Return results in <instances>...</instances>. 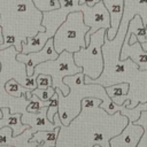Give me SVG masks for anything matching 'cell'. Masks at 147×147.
<instances>
[{
    "mask_svg": "<svg viewBox=\"0 0 147 147\" xmlns=\"http://www.w3.org/2000/svg\"><path fill=\"white\" fill-rule=\"evenodd\" d=\"M32 2L36 6V8L39 9L40 11L53 10V9H57L60 7L59 0H32Z\"/></svg>",
    "mask_w": 147,
    "mask_h": 147,
    "instance_id": "obj_19",
    "label": "cell"
},
{
    "mask_svg": "<svg viewBox=\"0 0 147 147\" xmlns=\"http://www.w3.org/2000/svg\"><path fill=\"white\" fill-rule=\"evenodd\" d=\"M130 34L126 33L121 47V53H119V60L124 61L126 59H131L133 63H136L141 71L147 70V51L142 49L141 42L137 40L133 44H129Z\"/></svg>",
    "mask_w": 147,
    "mask_h": 147,
    "instance_id": "obj_11",
    "label": "cell"
},
{
    "mask_svg": "<svg viewBox=\"0 0 147 147\" xmlns=\"http://www.w3.org/2000/svg\"><path fill=\"white\" fill-rule=\"evenodd\" d=\"M90 30L84 23L83 13L80 10L68 14L64 22L56 29L53 36L54 48L57 53L68 51L70 53L77 52L82 47H86L85 34Z\"/></svg>",
    "mask_w": 147,
    "mask_h": 147,
    "instance_id": "obj_4",
    "label": "cell"
},
{
    "mask_svg": "<svg viewBox=\"0 0 147 147\" xmlns=\"http://www.w3.org/2000/svg\"><path fill=\"white\" fill-rule=\"evenodd\" d=\"M0 39H3V36H2V29L0 26Z\"/></svg>",
    "mask_w": 147,
    "mask_h": 147,
    "instance_id": "obj_24",
    "label": "cell"
},
{
    "mask_svg": "<svg viewBox=\"0 0 147 147\" xmlns=\"http://www.w3.org/2000/svg\"><path fill=\"white\" fill-rule=\"evenodd\" d=\"M106 8L110 14V28L107 29V38L114 39L118 31L123 11H124V0H102Z\"/></svg>",
    "mask_w": 147,
    "mask_h": 147,
    "instance_id": "obj_13",
    "label": "cell"
},
{
    "mask_svg": "<svg viewBox=\"0 0 147 147\" xmlns=\"http://www.w3.org/2000/svg\"><path fill=\"white\" fill-rule=\"evenodd\" d=\"M42 11L36 8L32 0H0V26L3 42L0 49L14 45L22 52V41L39 31H45L41 24Z\"/></svg>",
    "mask_w": 147,
    "mask_h": 147,
    "instance_id": "obj_2",
    "label": "cell"
},
{
    "mask_svg": "<svg viewBox=\"0 0 147 147\" xmlns=\"http://www.w3.org/2000/svg\"><path fill=\"white\" fill-rule=\"evenodd\" d=\"M36 82H37L38 88H47V87L52 86V77L46 74H38Z\"/></svg>",
    "mask_w": 147,
    "mask_h": 147,
    "instance_id": "obj_22",
    "label": "cell"
},
{
    "mask_svg": "<svg viewBox=\"0 0 147 147\" xmlns=\"http://www.w3.org/2000/svg\"><path fill=\"white\" fill-rule=\"evenodd\" d=\"M59 56V53L54 48V42H53V37H51L44 47L37 52H30L28 54H24L22 52H17L16 54V60L18 62H22L25 64L26 68V76H32L34 71V67L44 61L47 60H54Z\"/></svg>",
    "mask_w": 147,
    "mask_h": 147,
    "instance_id": "obj_9",
    "label": "cell"
},
{
    "mask_svg": "<svg viewBox=\"0 0 147 147\" xmlns=\"http://www.w3.org/2000/svg\"><path fill=\"white\" fill-rule=\"evenodd\" d=\"M59 111V99H57V93L55 92L53 94V96L51 98V103L47 107V118L53 122L54 121V116L55 114Z\"/></svg>",
    "mask_w": 147,
    "mask_h": 147,
    "instance_id": "obj_21",
    "label": "cell"
},
{
    "mask_svg": "<svg viewBox=\"0 0 147 147\" xmlns=\"http://www.w3.org/2000/svg\"><path fill=\"white\" fill-rule=\"evenodd\" d=\"M101 102L99 98H84L79 114L68 125L62 124L56 113L53 121L60 126L56 147H110V138L125 127L129 118L121 111L108 114Z\"/></svg>",
    "mask_w": 147,
    "mask_h": 147,
    "instance_id": "obj_1",
    "label": "cell"
},
{
    "mask_svg": "<svg viewBox=\"0 0 147 147\" xmlns=\"http://www.w3.org/2000/svg\"><path fill=\"white\" fill-rule=\"evenodd\" d=\"M5 90L6 92L15 98H20V96H25L28 100H30L31 95H32V91L26 88L25 86H23L22 84H20L15 78H10L8 80H6L5 83Z\"/></svg>",
    "mask_w": 147,
    "mask_h": 147,
    "instance_id": "obj_17",
    "label": "cell"
},
{
    "mask_svg": "<svg viewBox=\"0 0 147 147\" xmlns=\"http://www.w3.org/2000/svg\"><path fill=\"white\" fill-rule=\"evenodd\" d=\"M55 93V88L53 86H49L47 88H38L36 87L32 91V94H36L40 100L42 101H48L51 100V98L53 96V94Z\"/></svg>",
    "mask_w": 147,
    "mask_h": 147,
    "instance_id": "obj_20",
    "label": "cell"
},
{
    "mask_svg": "<svg viewBox=\"0 0 147 147\" xmlns=\"http://www.w3.org/2000/svg\"><path fill=\"white\" fill-rule=\"evenodd\" d=\"M60 126L56 125L54 130H40L32 133L30 141L37 142L38 147H56V139Z\"/></svg>",
    "mask_w": 147,
    "mask_h": 147,
    "instance_id": "obj_15",
    "label": "cell"
},
{
    "mask_svg": "<svg viewBox=\"0 0 147 147\" xmlns=\"http://www.w3.org/2000/svg\"><path fill=\"white\" fill-rule=\"evenodd\" d=\"M1 113H2V116L0 118V129L3 126H9L13 130L14 137H17L24 130L30 127L28 124L22 123V119H21L22 113L21 111L11 113L9 107H1Z\"/></svg>",
    "mask_w": 147,
    "mask_h": 147,
    "instance_id": "obj_14",
    "label": "cell"
},
{
    "mask_svg": "<svg viewBox=\"0 0 147 147\" xmlns=\"http://www.w3.org/2000/svg\"><path fill=\"white\" fill-rule=\"evenodd\" d=\"M80 11L83 13L84 23L90 26V30L85 34V41L87 45L90 42L91 34H93L99 29L110 28V14L102 0L96 2L94 6H87L86 3H83Z\"/></svg>",
    "mask_w": 147,
    "mask_h": 147,
    "instance_id": "obj_8",
    "label": "cell"
},
{
    "mask_svg": "<svg viewBox=\"0 0 147 147\" xmlns=\"http://www.w3.org/2000/svg\"><path fill=\"white\" fill-rule=\"evenodd\" d=\"M100 0H79V5L86 3L87 6H94L96 2H99Z\"/></svg>",
    "mask_w": 147,
    "mask_h": 147,
    "instance_id": "obj_23",
    "label": "cell"
},
{
    "mask_svg": "<svg viewBox=\"0 0 147 147\" xmlns=\"http://www.w3.org/2000/svg\"><path fill=\"white\" fill-rule=\"evenodd\" d=\"M130 91V84L129 83H117L113 84L106 87V92L108 96L117 105H122V98L126 96Z\"/></svg>",
    "mask_w": 147,
    "mask_h": 147,
    "instance_id": "obj_16",
    "label": "cell"
},
{
    "mask_svg": "<svg viewBox=\"0 0 147 147\" xmlns=\"http://www.w3.org/2000/svg\"><path fill=\"white\" fill-rule=\"evenodd\" d=\"M63 82L69 86V92L67 95L62 93L60 88H55L59 99V117L62 124L68 125L80 111L82 100L84 98H99L102 100L100 107L106 111L111 103V99L106 92V87L101 84L95 83H85L84 74L77 72L75 75H69L63 78Z\"/></svg>",
    "mask_w": 147,
    "mask_h": 147,
    "instance_id": "obj_3",
    "label": "cell"
},
{
    "mask_svg": "<svg viewBox=\"0 0 147 147\" xmlns=\"http://www.w3.org/2000/svg\"><path fill=\"white\" fill-rule=\"evenodd\" d=\"M0 70H1V61H0Z\"/></svg>",
    "mask_w": 147,
    "mask_h": 147,
    "instance_id": "obj_25",
    "label": "cell"
},
{
    "mask_svg": "<svg viewBox=\"0 0 147 147\" xmlns=\"http://www.w3.org/2000/svg\"><path fill=\"white\" fill-rule=\"evenodd\" d=\"M144 133L145 129L142 125L136 124L133 121L129 119L125 127L118 134L110 138L109 145L110 147H137Z\"/></svg>",
    "mask_w": 147,
    "mask_h": 147,
    "instance_id": "obj_10",
    "label": "cell"
},
{
    "mask_svg": "<svg viewBox=\"0 0 147 147\" xmlns=\"http://www.w3.org/2000/svg\"><path fill=\"white\" fill-rule=\"evenodd\" d=\"M60 7L57 9L42 11L41 24L45 26V31L42 32L46 39H49L54 36L56 29L64 22L68 14L76 10H82V5H79V0H59Z\"/></svg>",
    "mask_w": 147,
    "mask_h": 147,
    "instance_id": "obj_7",
    "label": "cell"
},
{
    "mask_svg": "<svg viewBox=\"0 0 147 147\" xmlns=\"http://www.w3.org/2000/svg\"><path fill=\"white\" fill-rule=\"evenodd\" d=\"M22 123L28 124L33 132L40 131V130H54L55 124L51 122L47 118V107L41 108L38 113H31L28 110H24L22 113Z\"/></svg>",
    "mask_w": 147,
    "mask_h": 147,
    "instance_id": "obj_12",
    "label": "cell"
},
{
    "mask_svg": "<svg viewBox=\"0 0 147 147\" xmlns=\"http://www.w3.org/2000/svg\"><path fill=\"white\" fill-rule=\"evenodd\" d=\"M83 69L75 63L74 53L63 51L59 53V56L54 60L44 61L34 67L33 74H46L52 77V86L54 88H60L64 95L69 92V86L63 82V78L69 75H75L82 72Z\"/></svg>",
    "mask_w": 147,
    "mask_h": 147,
    "instance_id": "obj_6",
    "label": "cell"
},
{
    "mask_svg": "<svg viewBox=\"0 0 147 147\" xmlns=\"http://www.w3.org/2000/svg\"><path fill=\"white\" fill-rule=\"evenodd\" d=\"M49 103H51V100H48V101H42V100H40L36 94H32L31 98H30V100H29V103H28L25 110L31 111V113H38V111L41 110V108L48 107Z\"/></svg>",
    "mask_w": 147,
    "mask_h": 147,
    "instance_id": "obj_18",
    "label": "cell"
},
{
    "mask_svg": "<svg viewBox=\"0 0 147 147\" xmlns=\"http://www.w3.org/2000/svg\"><path fill=\"white\" fill-rule=\"evenodd\" d=\"M107 29H99L91 34L90 42L86 47L79 48L74 53L75 63L83 69L85 77L96 79L103 70V54L102 45L105 42V36Z\"/></svg>",
    "mask_w": 147,
    "mask_h": 147,
    "instance_id": "obj_5",
    "label": "cell"
}]
</instances>
